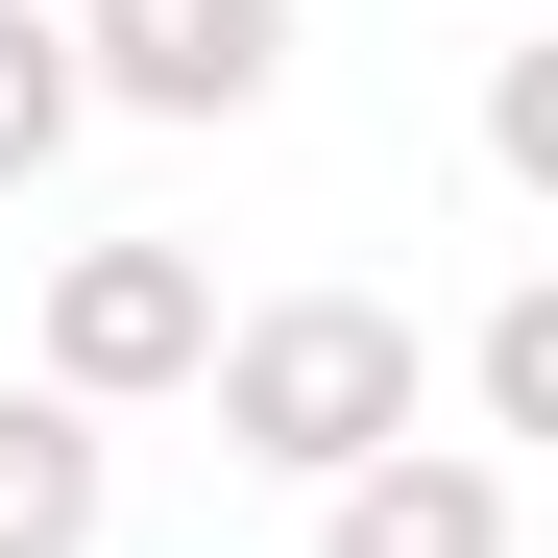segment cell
<instances>
[{"mask_svg":"<svg viewBox=\"0 0 558 558\" xmlns=\"http://www.w3.org/2000/svg\"><path fill=\"white\" fill-rule=\"evenodd\" d=\"M219 437L267 486H364V461H413V316L389 292H267L219 340Z\"/></svg>","mask_w":558,"mask_h":558,"instance_id":"cell-1","label":"cell"},{"mask_svg":"<svg viewBox=\"0 0 558 558\" xmlns=\"http://www.w3.org/2000/svg\"><path fill=\"white\" fill-rule=\"evenodd\" d=\"M219 340H243V316H219V267H195V243H73V267H49V389H73V413L219 389Z\"/></svg>","mask_w":558,"mask_h":558,"instance_id":"cell-2","label":"cell"},{"mask_svg":"<svg viewBox=\"0 0 558 558\" xmlns=\"http://www.w3.org/2000/svg\"><path fill=\"white\" fill-rule=\"evenodd\" d=\"M122 122H267L292 98V0H73Z\"/></svg>","mask_w":558,"mask_h":558,"instance_id":"cell-3","label":"cell"},{"mask_svg":"<svg viewBox=\"0 0 558 558\" xmlns=\"http://www.w3.org/2000/svg\"><path fill=\"white\" fill-rule=\"evenodd\" d=\"M316 558H510V461H461V437L364 461V486H316Z\"/></svg>","mask_w":558,"mask_h":558,"instance_id":"cell-4","label":"cell"},{"mask_svg":"<svg viewBox=\"0 0 558 558\" xmlns=\"http://www.w3.org/2000/svg\"><path fill=\"white\" fill-rule=\"evenodd\" d=\"M98 510H122L98 413H73L49 364H25V389H0V558H98Z\"/></svg>","mask_w":558,"mask_h":558,"instance_id":"cell-5","label":"cell"},{"mask_svg":"<svg viewBox=\"0 0 558 558\" xmlns=\"http://www.w3.org/2000/svg\"><path fill=\"white\" fill-rule=\"evenodd\" d=\"M98 122V49H73V0H0V195Z\"/></svg>","mask_w":558,"mask_h":558,"instance_id":"cell-6","label":"cell"},{"mask_svg":"<svg viewBox=\"0 0 558 558\" xmlns=\"http://www.w3.org/2000/svg\"><path fill=\"white\" fill-rule=\"evenodd\" d=\"M486 437H534V461H558V267L486 316Z\"/></svg>","mask_w":558,"mask_h":558,"instance_id":"cell-7","label":"cell"},{"mask_svg":"<svg viewBox=\"0 0 558 558\" xmlns=\"http://www.w3.org/2000/svg\"><path fill=\"white\" fill-rule=\"evenodd\" d=\"M486 170H510V195H558V49H510V73H486Z\"/></svg>","mask_w":558,"mask_h":558,"instance_id":"cell-8","label":"cell"}]
</instances>
